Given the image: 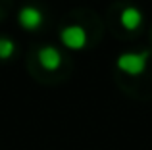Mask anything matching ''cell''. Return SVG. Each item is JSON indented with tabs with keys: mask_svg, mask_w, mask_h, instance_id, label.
Segmentation results:
<instances>
[{
	"mask_svg": "<svg viewBox=\"0 0 152 150\" xmlns=\"http://www.w3.org/2000/svg\"><path fill=\"white\" fill-rule=\"evenodd\" d=\"M148 56H150L148 50H145V52H123L121 56H118L115 66H118V69L121 73L131 75V77H137V75L145 73Z\"/></svg>",
	"mask_w": 152,
	"mask_h": 150,
	"instance_id": "cell-1",
	"label": "cell"
},
{
	"mask_svg": "<svg viewBox=\"0 0 152 150\" xmlns=\"http://www.w3.org/2000/svg\"><path fill=\"white\" fill-rule=\"evenodd\" d=\"M18 21H19V25H21L23 29L35 31V29H39V27L42 25L45 15H42V12L39 10L37 6H23L21 10H19V14H18Z\"/></svg>",
	"mask_w": 152,
	"mask_h": 150,
	"instance_id": "cell-4",
	"label": "cell"
},
{
	"mask_svg": "<svg viewBox=\"0 0 152 150\" xmlns=\"http://www.w3.org/2000/svg\"><path fill=\"white\" fill-rule=\"evenodd\" d=\"M119 23L125 31H137L142 23V12L135 6H125L119 14Z\"/></svg>",
	"mask_w": 152,
	"mask_h": 150,
	"instance_id": "cell-5",
	"label": "cell"
},
{
	"mask_svg": "<svg viewBox=\"0 0 152 150\" xmlns=\"http://www.w3.org/2000/svg\"><path fill=\"white\" fill-rule=\"evenodd\" d=\"M60 41L69 50H81L87 46V31H85V27L77 25V23H71V25H66L60 31Z\"/></svg>",
	"mask_w": 152,
	"mask_h": 150,
	"instance_id": "cell-2",
	"label": "cell"
},
{
	"mask_svg": "<svg viewBox=\"0 0 152 150\" xmlns=\"http://www.w3.org/2000/svg\"><path fill=\"white\" fill-rule=\"evenodd\" d=\"M15 54V42L8 37H0V60H8Z\"/></svg>",
	"mask_w": 152,
	"mask_h": 150,
	"instance_id": "cell-6",
	"label": "cell"
},
{
	"mask_svg": "<svg viewBox=\"0 0 152 150\" xmlns=\"http://www.w3.org/2000/svg\"><path fill=\"white\" fill-rule=\"evenodd\" d=\"M37 60H39V64H41L42 69H46V71H56V69L62 66V52H60L56 46L46 44V46H41V48H39Z\"/></svg>",
	"mask_w": 152,
	"mask_h": 150,
	"instance_id": "cell-3",
	"label": "cell"
}]
</instances>
